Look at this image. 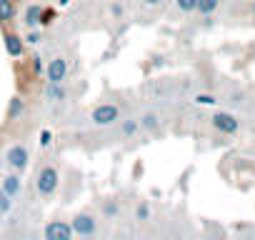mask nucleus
<instances>
[{"instance_id": "nucleus-7", "label": "nucleus", "mask_w": 255, "mask_h": 240, "mask_svg": "<svg viewBox=\"0 0 255 240\" xmlns=\"http://www.w3.org/2000/svg\"><path fill=\"white\" fill-rule=\"evenodd\" d=\"M65 75H68V63H65L63 58H55V60L50 63V68H48L50 83H60V80H65Z\"/></svg>"}, {"instance_id": "nucleus-4", "label": "nucleus", "mask_w": 255, "mask_h": 240, "mask_svg": "<svg viewBox=\"0 0 255 240\" xmlns=\"http://www.w3.org/2000/svg\"><path fill=\"white\" fill-rule=\"evenodd\" d=\"M118 108L115 105H98L95 110H93V123H98V125H110V123H115L118 120Z\"/></svg>"}, {"instance_id": "nucleus-5", "label": "nucleus", "mask_w": 255, "mask_h": 240, "mask_svg": "<svg viewBox=\"0 0 255 240\" xmlns=\"http://www.w3.org/2000/svg\"><path fill=\"white\" fill-rule=\"evenodd\" d=\"M73 233H78V235H93L95 233V220L90 215H75L73 218Z\"/></svg>"}, {"instance_id": "nucleus-13", "label": "nucleus", "mask_w": 255, "mask_h": 240, "mask_svg": "<svg viewBox=\"0 0 255 240\" xmlns=\"http://www.w3.org/2000/svg\"><path fill=\"white\" fill-rule=\"evenodd\" d=\"M48 98H50V100H65V90H63V85H60V83H53L50 90H48Z\"/></svg>"}, {"instance_id": "nucleus-2", "label": "nucleus", "mask_w": 255, "mask_h": 240, "mask_svg": "<svg viewBox=\"0 0 255 240\" xmlns=\"http://www.w3.org/2000/svg\"><path fill=\"white\" fill-rule=\"evenodd\" d=\"M45 238L48 240H70L73 238V225L63 223V220H53L45 225Z\"/></svg>"}, {"instance_id": "nucleus-9", "label": "nucleus", "mask_w": 255, "mask_h": 240, "mask_svg": "<svg viewBox=\"0 0 255 240\" xmlns=\"http://www.w3.org/2000/svg\"><path fill=\"white\" fill-rule=\"evenodd\" d=\"M25 23H28L30 28H35L38 23H43V8H40V5H30V8L25 10Z\"/></svg>"}, {"instance_id": "nucleus-20", "label": "nucleus", "mask_w": 255, "mask_h": 240, "mask_svg": "<svg viewBox=\"0 0 255 240\" xmlns=\"http://www.w3.org/2000/svg\"><path fill=\"white\" fill-rule=\"evenodd\" d=\"M148 215H150V210H148V205H140V208H138V218H143V220H145Z\"/></svg>"}, {"instance_id": "nucleus-15", "label": "nucleus", "mask_w": 255, "mask_h": 240, "mask_svg": "<svg viewBox=\"0 0 255 240\" xmlns=\"http://www.w3.org/2000/svg\"><path fill=\"white\" fill-rule=\"evenodd\" d=\"M140 128H148V130H153V128H158V115H153V113H148L143 120H140Z\"/></svg>"}, {"instance_id": "nucleus-3", "label": "nucleus", "mask_w": 255, "mask_h": 240, "mask_svg": "<svg viewBox=\"0 0 255 240\" xmlns=\"http://www.w3.org/2000/svg\"><path fill=\"white\" fill-rule=\"evenodd\" d=\"M213 125H215L220 133H238V128H240L238 118L230 115V113H215V115H213Z\"/></svg>"}, {"instance_id": "nucleus-16", "label": "nucleus", "mask_w": 255, "mask_h": 240, "mask_svg": "<svg viewBox=\"0 0 255 240\" xmlns=\"http://www.w3.org/2000/svg\"><path fill=\"white\" fill-rule=\"evenodd\" d=\"M23 108H25V105H23V100L13 98V100H10V110H8V115H10V118H18V115L23 113Z\"/></svg>"}, {"instance_id": "nucleus-21", "label": "nucleus", "mask_w": 255, "mask_h": 240, "mask_svg": "<svg viewBox=\"0 0 255 240\" xmlns=\"http://www.w3.org/2000/svg\"><path fill=\"white\" fill-rule=\"evenodd\" d=\"M28 43H38V33H30L28 35Z\"/></svg>"}, {"instance_id": "nucleus-6", "label": "nucleus", "mask_w": 255, "mask_h": 240, "mask_svg": "<svg viewBox=\"0 0 255 240\" xmlns=\"http://www.w3.org/2000/svg\"><path fill=\"white\" fill-rule=\"evenodd\" d=\"M8 163H10V168L23 170V168L28 165V150H25V148H20V145L10 148V150H8Z\"/></svg>"}, {"instance_id": "nucleus-1", "label": "nucleus", "mask_w": 255, "mask_h": 240, "mask_svg": "<svg viewBox=\"0 0 255 240\" xmlns=\"http://www.w3.org/2000/svg\"><path fill=\"white\" fill-rule=\"evenodd\" d=\"M58 183H60V175H58V170L55 168H43L40 173H38V193L40 195H50V193H55V188H58Z\"/></svg>"}, {"instance_id": "nucleus-23", "label": "nucleus", "mask_w": 255, "mask_h": 240, "mask_svg": "<svg viewBox=\"0 0 255 240\" xmlns=\"http://www.w3.org/2000/svg\"><path fill=\"white\" fill-rule=\"evenodd\" d=\"M143 3H145V5H158L160 0H143Z\"/></svg>"}, {"instance_id": "nucleus-12", "label": "nucleus", "mask_w": 255, "mask_h": 240, "mask_svg": "<svg viewBox=\"0 0 255 240\" xmlns=\"http://www.w3.org/2000/svg\"><path fill=\"white\" fill-rule=\"evenodd\" d=\"M218 3H220V0H198V8L195 10H200L203 15H210L218 8Z\"/></svg>"}, {"instance_id": "nucleus-11", "label": "nucleus", "mask_w": 255, "mask_h": 240, "mask_svg": "<svg viewBox=\"0 0 255 240\" xmlns=\"http://www.w3.org/2000/svg\"><path fill=\"white\" fill-rule=\"evenodd\" d=\"M15 15V5L10 0H0V20H10Z\"/></svg>"}, {"instance_id": "nucleus-22", "label": "nucleus", "mask_w": 255, "mask_h": 240, "mask_svg": "<svg viewBox=\"0 0 255 240\" xmlns=\"http://www.w3.org/2000/svg\"><path fill=\"white\" fill-rule=\"evenodd\" d=\"M40 143H43V145H48V143H50V133H43V140H40Z\"/></svg>"}, {"instance_id": "nucleus-18", "label": "nucleus", "mask_w": 255, "mask_h": 240, "mask_svg": "<svg viewBox=\"0 0 255 240\" xmlns=\"http://www.w3.org/2000/svg\"><path fill=\"white\" fill-rule=\"evenodd\" d=\"M195 103H198V105H215L218 100H215L213 95H208V93H200V95L195 98Z\"/></svg>"}, {"instance_id": "nucleus-24", "label": "nucleus", "mask_w": 255, "mask_h": 240, "mask_svg": "<svg viewBox=\"0 0 255 240\" xmlns=\"http://www.w3.org/2000/svg\"><path fill=\"white\" fill-rule=\"evenodd\" d=\"M253 13H255V3H253Z\"/></svg>"}, {"instance_id": "nucleus-14", "label": "nucleus", "mask_w": 255, "mask_h": 240, "mask_svg": "<svg viewBox=\"0 0 255 240\" xmlns=\"http://www.w3.org/2000/svg\"><path fill=\"white\" fill-rule=\"evenodd\" d=\"M138 128H140V120H125L120 130H123V135H133Z\"/></svg>"}, {"instance_id": "nucleus-17", "label": "nucleus", "mask_w": 255, "mask_h": 240, "mask_svg": "<svg viewBox=\"0 0 255 240\" xmlns=\"http://www.w3.org/2000/svg\"><path fill=\"white\" fill-rule=\"evenodd\" d=\"M178 8L185 10V13H190V10L198 8V0H178Z\"/></svg>"}, {"instance_id": "nucleus-19", "label": "nucleus", "mask_w": 255, "mask_h": 240, "mask_svg": "<svg viewBox=\"0 0 255 240\" xmlns=\"http://www.w3.org/2000/svg\"><path fill=\"white\" fill-rule=\"evenodd\" d=\"M8 208H10V195L5 190H0V213H8Z\"/></svg>"}, {"instance_id": "nucleus-8", "label": "nucleus", "mask_w": 255, "mask_h": 240, "mask_svg": "<svg viewBox=\"0 0 255 240\" xmlns=\"http://www.w3.org/2000/svg\"><path fill=\"white\" fill-rule=\"evenodd\" d=\"M5 50H8V55L20 58L23 55V40L18 35H5Z\"/></svg>"}, {"instance_id": "nucleus-10", "label": "nucleus", "mask_w": 255, "mask_h": 240, "mask_svg": "<svg viewBox=\"0 0 255 240\" xmlns=\"http://www.w3.org/2000/svg\"><path fill=\"white\" fill-rule=\"evenodd\" d=\"M20 188H23V183H20V178L18 175H8L5 180H3V190L13 198V195H18L20 193Z\"/></svg>"}]
</instances>
